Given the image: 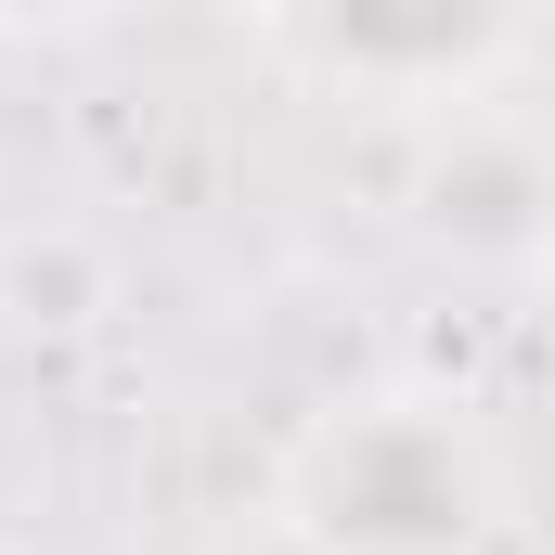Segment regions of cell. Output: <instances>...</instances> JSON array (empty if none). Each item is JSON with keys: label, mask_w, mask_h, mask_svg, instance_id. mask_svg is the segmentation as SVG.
I'll return each instance as SVG.
<instances>
[{"label": "cell", "mask_w": 555, "mask_h": 555, "mask_svg": "<svg viewBox=\"0 0 555 555\" xmlns=\"http://www.w3.org/2000/svg\"><path fill=\"white\" fill-rule=\"evenodd\" d=\"M272 517L310 555H491L517 517L504 439L439 375H375L284 439Z\"/></svg>", "instance_id": "obj_1"}, {"label": "cell", "mask_w": 555, "mask_h": 555, "mask_svg": "<svg viewBox=\"0 0 555 555\" xmlns=\"http://www.w3.org/2000/svg\"><path fill=\"white\" fill-rule=\"evenodd\" d=\"M259 26H272L297 91L452 130V117L517 91V65L543 39V0H259Z\"/></svg>", "instance_id": "obj_2"}, {"label": "cell", "mask_w": 555, "mask_h": 555, "mask_svg": "<svg viewBox=\"0 0 555 555\" xmlns=\"http://www.w3.org/2000/svg\"><path fill=\"white\" fill-rule=\"evenodd\" d=\"M91 13H117V0H0V39H65Z\"/></svg>", "instance_id": "obj_3"}, {"label": "cell", "mask_w": 555, "mask_h": 555, "mask_svg": "<svg viewBox=\"0 0 555 555\" xmlns=\"http://www.w3.org/2000/svg\"><path fill=\"white\" fill-rule=\"evenodd\" d=\"M220 555H310V543H297V530H284L272 504H259V517H246V530H233V543H220Z\"/></svg>", "instance_id": "obj_4"}]
</instances>
